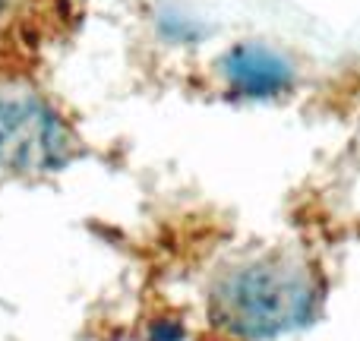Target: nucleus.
<instances>
[{"instance_id":"nucleus-1","label":"nucleus","mask_w":360,"mask_h":341,"mask_svg":"<svg viewBox=\"0 0 360 341\" xmlns=\"http://www.w3.org/2000/svg\"><path fill=\"white\" fill-rule=\"evenodd\" d=\"M316 278L297 259H259L228 272L212 294V316L237 338H272L310 319Z\"/></svg>"},{"instance_id":"nucleus-2","label":"nucleus","mask_w":360,"mask_h":341,"mask_svg":"<svg viewBox=\"0 0 360 341\" xmlns=\"http://www.w3.org/2000/svg\"><path fill=\"white\" fill-rule=\"evenodd\" d=\"M73 155V136L54 108L32 92H0V168L57 171Z\"/></svg>"},{"instance_id":"nucleus-3","label":"nucleus","mask_w":360,"mask_h":341,"mask_svg":"<svg viewBox=\"0 0 360 341\" xmlns=\"http://www.w3.org/2000/svg\"><path fill=\"white\" fill-rule=\"evenodd\" d=\"M221 73L234 92L247 95V98H272V95L285 92L294 79V70L285 57L275 51L262 48V44H237L224 54Z\"/></svg>"}]
</instances>
